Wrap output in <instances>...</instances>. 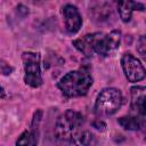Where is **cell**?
Returning <instances> with one entry per match:
<instances>
[{
    "instance_id": "7c38bea8",
    "label": "cell",
    "mask_w": 146,
    "mask_h": 146,
    "mask_svg": "<svg viewBox=\"0 0 146 146\" xmlns=\"http://www.w3.org/2000/svg\"><path fill=\"white\" fill-rule=\"evenodd\" d=\"M94 139H95V137L90 131H87V130L80 131L79 130L76 132V135L73 137L72 144L74 146H90V145H92Z\"/></svg>"
},
{
    "instance_id": "ba28073f",
    "label": "cell",
    "mask_w": 146,
    "mask_h": 146,
    "mask_svg": "<svg viewBox=\"0 0 146 146\" xmlns=\"http://www.w3.org/2000/svg\"><path fill=\"white\" fill-rule=\"evenodd\" d=\"M145 87L136 86L131 88V110L140 117H145Z\"/></svg>"
},
{
    "instance_id": "277c9868",
    "label": "cell",
    "mask_w": 146,
    "mask_h": 146,
    "mask_svg": "<svg viewBox=\"0 0 146 146\" xmlns=\"http://www.w3.org/2000/svg\"><path fill=\"white\" fill-rule=\"evenodd\" d=\"M40 54L33 51H24L22 54V60L24 66V82L32 87L38 88L42 84V76L40 70Z\"/></svg>"
},
{
    "instance_id": "9c48e42d",
    "label": "cell",
    "mask_w": 146,
    "mask_h": 146,
    "mask_svg": "<svg viewBox=\"0 0 146 146\" xmlns=\"http://www.w3.org/2000/svg\"><path fill=\"white\" fill-rule=\"evenodd\" d=\"M97 35H98V32L86 34L84 36L74 40L73 41V46L80 52H82L84 56L91 57L94 55V46H95V41L97 39Z\"/></svg>"
},
{
    "instance_id": "2e32d148",
    "label": "cell",
    "mask_w": 146,
    "mask_h": 146,
    "mask_svg": "<svg viewBox=\"0 0 146 146\" xmlns=\"http://www.w3.org/2000/svg\"><path fill=\"white\" fill-rule=\"evenodd\" d=\"M92 125H94L96 129H98V130H104V128H105V123H104V122H102L100 120L95 121V122L92 123Z\"/></svg>"
},
{
    "instance_id": "6da1fadb",
    "label": "cell",
    "mask_w": 146,
    "mask_h": 146,
    "mask_svg": "<svg viewBox=\"0 0 146 146\" xmlns=\"http://www.w3.org/2000/svg\"><path fill=\"white\" fill-rule=\"evenodd\" d=\"M92 86L91 74L83 68L66 73L58 82L57 87L66 97H79L88 92Z\"/></svg>"
},
{
    "instance_id": "52a82bcc",
    "label": "cell",
    "mask_w": 146,
    "mask_h": 146,
    "mask_svg": "<svg viewBox=\"0 0 146 146\" xmlns=\"http://www.w3.org/2000/svg\"><path fill=\"white\" fill-rule=\"evenodd\" d=\"M63 15L65 19V27L66 31L71 34L76 33L81 25H82V18L78 10V8L73 5H65L63 7Z\"/></svg>"
},
{
    "instance_id": "30bf717a",
    "label": "cell",
    "mask_w": 146,
    "mask_h": 146,
    "mask_svg": "<svg viewBox=\"0 0 146 146\" xmlns=\"http://www.w3.org/2000/svg\"><path fill=\"white\" fill-rule=\"evenodd\" d=\"M144 9H145V6L143 3H140V2H133V1H121V2H117V10H119L121 19L124 23L130 22L133 10L143 11Z\"/></svg>"
},
{
    "instance_id": "7a4b0ae2",
    "label": "cell",
    "mask_w": 146,
    "mask_h": 146,
    "mask_svg": "<svg viewBox=\"0 0 146 146\" xmlns=\"http://www.w3.org/2000/svg\"><path fill=\"white\" fill-rule=\"evenodd\" d=\"M83 123V115L76 111H65L56 121L55 136L56 138L65 144H72L73 137L79 131V128Z\"/></svg>"
},
{
    "instance_id": "8992f818",
    "label": "cell",
    "mask_w": 146,
    "mask_h": 146,
    "mask_svg": "<svg viewBox=\"0 0 146 146\" xmlns=\"http://www.w3.org/2000/svg\"><path fill=\"white\" fill-rule=\"evenodd\" d=\"M121 65L129 82H138L145 78V68L143 64L132 54H123L121 57Z\"/></svg>"
},
{
    "instance_id": "8fae6325",
    "label": "cell",
    "mask_w": 146,
    "mask_h": 146,
    "mask_svg": "<svg viewBox=\"0 0 146 146\" xmlns=\"http://www.w3.org/2000/svg\"><path fill=\"white\" fill-rule=\"evenodd\" d=\"M143 117L139 116H133V115H129V116H122L117 120V123L125 130H139L143 127Z\"/></svg>"
},
{
    "instance_id": "5b68a950",
    "label": "cell",
    "mask_w": 146,
    "mask_h": 146,
    "mask_svg": "<svg viewBox=\"0 0 146 146\" xmlns=\"http://www.w3.org/2000/svg\"><path fill=\"white\" fill-rule=\"evenodd\" d=\"M120 41H121V32L117 30H113L108 34L98 32L94 46V54H97L103 57L110 56L119 49Z\"/></svg>"
},
{
    "instance_id": "e0dca14e",
    "label": "cell",
    "mask_w": 146,
    "mask_h": 146,
    "mask_svg": "<svg viewBox=\"0 0 146 146\" xmlns=\"http://www.w3.org/2000/svg\"><path fill=\"white\" fill-rule=\"evenodd\" d=\"M5 97V90L2 87H0V98H3Z\"/></svg>"
},
{
    "instance_id": "9a60e30c",
    "label": "cell",
    "mask_w": 146,
    "mask_h": 146,
    "mask_svg": "<svg viewBox=\"0 0 146 146\" xmlns=\"http://www.w3.org/2000/svg\"><path fill=\"white\" fill-rule=\"evenodd\" d=\"M11 71H13V68H11L9 65H7V64H1V65H0V73H1V74L9 75V74L11 73Z\"/></svg>"
},
{
    "instance_id": "5bb4252c",
    "label": "cell",
    "mask_w": 146,
    "mask_h": 146,
    "mask_svg": "<svg viewBox=\"0 0 146 146\" xmlns=\"http://www.w3.org/2000/svg\"><path fill=\"white\" fill-rule=\"evenodd\" d=\"M137 50L141 57H145V55H146V40H145L144 35H141L137 42Z\"/></svg>"
},
{
    "instance_id": "4fadbf2b",
    "label": "cell",
    "mask_w": 146,
    "mask_h": 146,
    "mask_svg": "<svg viewBox=\"0 0 146 146\" xmlns=\"http://www.w3.org/2000/svg\"><path fill=\"white\" fill-rule=\"evenodd\" d=\"M16 146H36V135L35 131L25 130L21 133L18 139L16 140Z\"/></svg>"
},
{
    "instance_id": "3957f363",
    "label": "cell",
    "mask_w": 146,
    "mask_h": 146,
    "mask_svg": "<svg viewBox=\"0 0 146 146\" xmlns=\"http://www.w3.org/2000/svg\"><path fill=\"white\" fill-rule=\"evenodd\" d=\"M123 96L122 92L116 88L103 89L95 103V113L98 116L113 115L122 105Z\"/></svg>"
}]
</instances>
